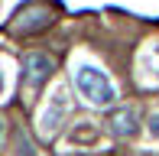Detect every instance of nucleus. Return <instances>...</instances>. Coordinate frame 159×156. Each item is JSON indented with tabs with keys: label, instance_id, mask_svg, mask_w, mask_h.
Here are the masks:
<instances>
[{
	"label": "nucleus",
	"instance_id": "obj_1",
	"mask_svg": "<svg viewBox=\"0 0 159 156\" xmlns=\"http://www.w3.org/2000/svg\"><path fill=\"white\" fill-rule=\"evenodd\" d=\"M75 85H78V91H81L91 104H101V108L114 104V98H117L111 78L101 72V68H94V65H78L75 68Z\"/></svg>",
	"mask_w": 159,
	"mask_h": 156
},
{
	"label": "nucleus",
	"instance_id": "obj_2",
	"mask_svg": "<svg viewBox=\"0 0 159 156\" xmlns=\"http://www.w3.org/2000/svg\"><path fill=\"white\" fill-rule=\"evenodd\" d=\"M52 59L49 55H39V52H30L23 59V81L30 85V88H39L42 81H46L49 75H52Z\"/></svg>",
	"mask_w": 159,
	"mask_h": 156
},
{
	"label": "nucleus",
	"instance_id": "obj_3",
	"mask_svg": "<svg viewBox=\"0 0 159 156\" xmlns=\"http://www.w3.org/2000/svg\"><path fill=\"white\" fill-rule=\"evenodd\" d=\"M107 124H111L114 137H133L136 133V111L133 108H120V111H114L107 117Z\"/></svg>",
	"mask_w": 159,
	"mask_h": 156
},
{
	"label": "nucleus",
	"instance_id": "obj_4",
	"mask_svg": "<svg viewBox=\"0 0 159 156\" xmlns=\"http://www.w3.org/2000/svg\"><path fill=\"white\" fill-rule=\"evenodd\" d=\"M65 104H68V101H65V94H62V91H59V94H55V108H52V111H46V117H42V124H46L49 130H52V127H55V120L62 117V111H65Z\"/></svg>",
	"mask_w": 159,
	"mask_h": 156
},
{
	"label": "nucleus",
	"instance_id": "obj_5",
	"mask_svg": "<svg viewBox=\"0 0 159 156\" xmlns=\"http://www.w3.org/2000/svg\"><path fill=\"white\" fill-rule=\"evenodd\" d=\"M16 146H20V156H33V146H30V140L20 133V140H16Z\"/></svg>",
	"mask_w": 159,
	"mask_h": 156
},
{
	"label": "nucleus",
	"instance_id": "obj_6",
	"mask_svg": "<svg viewBox=\"0 0 159 156\" xmlns=\"http://www.w3.org/2000/svg\"><path fill=\"white\" fill-rule=\"evenodd\" d=\"M149 133H156V137H159V114L149 117Z\"/></svg>",
	"mask_w": 159,
	"mask_h": 156
},
{
	"label": "nucleus",
	"instance_id": "obj_7",
	"mask_svg": "<svg viewBox=\"0 0 159 156\" xmlns=\"http://www.w3.org/2000/svg\"><path fill=\"white\" fill-rule=\"evenodd\" d=\"M0 91H3V78H0Z\"/></svg>",
	"mask_w": 159,
	"mask_h": 156
}]
</instances>
